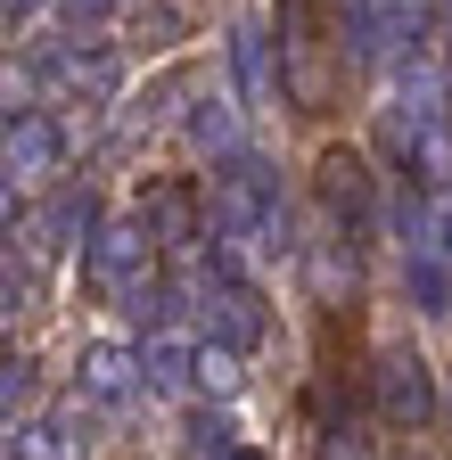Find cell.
<instances>
[{
	"mask_svg": "<svg viewBox=\"0 0 452 460\" xmlns=\"http://www.w3.org/2000/svg\"><path fill=\"white\" fill-rule=\"evenodd\" d=\"M370 386H378V420H386V428L420 436V428L436 420V370H428L420 354H386Z\"/></svg>",
	"mask_w": 452,
	"mask_h": 460,
	"instance_id": "1",
	"label": "cell"
},
{
	"mask_svg": "<svg viewBox=\"0 0 452 460\" xmlns=\"http://www.w3.org/2000/svg\"><path fill=\"white\" fill-rule=\"evenodd\" d=\"M132 386H140V370H132V354H124V345H91V354H83V394L124 402Z\"/></svg>",
	"mask_w": 452,
	"mask_h": 460,
	"instance_id": "2",
	"label": "cell"
},
{
	"mask_svg": "<svg viewBox=\"0 0 452 460\" xmlns=\"http://www.w3.org/2000/svg\"><path fill=\"white\" fill-rule=\"evenodd\" d=\"M140 263H148L140 230H107V239H99V279H140Z\"/></svg>",
	"mask_w": 452,
	"mask_h": 460,
	"instance_id": "3",
	"label": "cell"
},
{
	"mask_svg": "<svg viewBox=\"0 0 452 460\" xmlns=\"http://www.w3.org/2000/svg\"><path fill=\"white\" fill-rule=\"evenodd\" d=\"M214 305H222V337H231V354H239V345H255V337H263V305L247 296V288H222Z\"/></svg>",
	"mask_w": 452,
	"mask_h": 460,
	"instance_id": "4",
	"label": "cell"
},
{
	"mask_svg": "<svg viewBox=\"0 0 452 460\" xmlns=\"http://www.w3.org/2000/svg\"><path fill=\"white\" fill-rule=\"evenodd\" d=\"M25 402H33V362L25 354H0V420L25 411Z\"/></svg>",
	"mask_w": 452,
	"mask_h": 460,
	"instance_id": "5",
	"label": "cell"
},
{
	"mask_svg": "<svg viewBox=\"0 0 452 460\" xmlns=\"http://www.w3.org/2000/svg\"><path fill=\"white\" fill-rule=\"evenodd\" d=\"M9 156H25V164H49V156H58V140H49V124H25V132H9Z\"/></svg>",
	"mask_w": 452,
	"mask_h": 460,
	"instance_id": "6",
	"label": "cell"
},
{
	"mask_svg": "<svg viewBox=\"0 0 452 460\" xmlns=\"http://www.w3.org/2000/svg\"><path fill=\"white\" fill-rule=\"evenodd\" d=\"M190 378V354H182V345H156V386H182Z\"/></svg>",
	"mask_w": 452,
	"mask_h": 460,
	"instance_id": "7",
	"label": "cell"
},
{
	"mask_svg": "<svg viewBox=\"0 0 452 460\" xmlns=\"http://www.w3.org/2000/svg\"><path fill=\"white\" fill-rule=\"evenodd\" d=\"M329 460H346V452H329ZM354 460H362V452H354Z\"/></svg>",
	"mask_w": 452,
	"mask_h": 460,
	"instance_id": "8",
	"label": "cell"
}]
</instances>
